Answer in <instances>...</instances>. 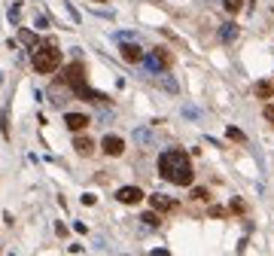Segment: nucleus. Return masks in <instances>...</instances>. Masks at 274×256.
I'll return each mask as SVG.
<instances>
[{"instance_id": "obj_1", "label": "nucleus", "mask_w": 274, "mask_h": 256, "mask_svg": "<svg viewBox=\"0 0 274 256\" xmlns=\"http://www.w3.org/2000/svg\"><path fill=\"white\" fill-rule=\"evenodd\" d=\"M158 174L164 180H171L174 186H189L192 183V165H189V156L183 150H164L158 156Z\"/></svg>"}, {"instance_id": "obj_2", "label": "nucleus", "mask_w": 274, "mask_h": 256, "mask_svg": "<svg viewBox=\"0 0 274 256\" xmlns=\"http://www.w3.org/2000/svg\"><path fill=\"white\" fill-rule=\"evenodd\" d=\"M34 70L37 73H55V70H58L61 67V52H58V46H43V49H37L34 52Z\"/></svg>"}, {"instance_id": "obj_3", "label": "nucleus", "mask_w": 274, "mask_h": 256, "mask_svg": "<svg viewBox=\"0 0 274 256\" xmlns=\"http://www.w3.org/2000/svg\"><path fill=\"white\" fill-rule=\"evenodd\" d=\"M143 64H146V67H150L153 73H161L164 67H168V64H171V55H168V52H164V49H153L150 55H143Z\"/></svg>"}, {"instance_id": "obj_4", "label": "nucleus", "mask_w": 274, "mask_h": 256, "mask_svg": "<svg viewBox=\"0 0 274 256\" xmlns=\"http://www.w3.org/2000/svg\"><path fill=\"white\" fill-rule=\"evenodd\" d=\"M64 83L73 88V91H77V95H85V83H82V64H70L67 70H64Z\"/></svg>"}, {"instance_id": "obj_5", "label": "nucleus", "mask_w": 274, "mask_h": 256, "mask_svg": "<svg viewBox=\"0 0 274 256\" xmlns=\"http://www.w3.org/2000/svg\"><path fill=\"white\" fill-rule=\"evenodd\" d=\"M101 146H104L107 156H122V153H125V140L116 137V134H107V137L101 140Z\"/></svg>"}, {"instance_id": "obj_6", "label": "nucleus", "mask_w": 274, "mask_h": 256, "mask_svg": "<svg viewBox=\"0 0 274 256\" xmlns=\"http://www.w3.org/2000/svg\"><path fill=\"white\" fill-rule=\"evenodd\" d=\"M116 198L122 205H137V201H143V192H140V186H122L116 192Z\"/></svg>"}, {"instance_id": "obj_7", "label": "nucleus", "mask_w": 274, "mask_h": 256, "mask_svg": "<svg viewBox=\"0 0 274 256\" xmlns=\"http://www.w3.org/2000/svg\"><path fill=\"white\" fill-rule=\"evenodd\" d=\"M119 52H122V58H125L128 64H140V61H143V49H140L137 43H122Z\"/></svg>"}, {"instance_id": "obj_8", "label": "nucleus", "mask_w": 274, "mask_h": 256, "mask_svg": "<svg viewBox=\"0 0 274 256\" xmlns=\"http://www.w3.org/2000/svg\"><path fill=\"white\" fill-rule=\"evenodd\" d=\"M150 205H153V211H174L177 208V201L171 198V195H161V192H156V195H150Z\"/></svg>"}, {"instance_id": "obj_9", "label": "nucleus", "mask_w": 274, "mask_h": 256, "mask_svg": "<svg viewBox=\"0 0 274 256\" xmlns=\"http://www.w3.org/2000/svg\"><path fill=\"white\" fill-rule=\"evenodd\" d=\"M73 150H77L79 156H91V153H95V140L79 134V137H73Z\"/></svg>"}, {"instance_id": "obj_10", "label": "nucleus", "mask_w": 274, "mask_h": 256, "mask_svg": "<svg viewBox=\"0 0 274 256\" xmlns=\"http://www.w3.org/2000/svg\"><path fill=\"white\" fill-rule=\"evenodd\" d=\"M64 125L70 128V131H82V128L88 125V116H82V113H67V116H64Z\"/></svg>"}, {"instance_id": "obj_11", "label": "nucleus", "mask_w": 274, "mask_h": 256, "mask_svg": "<svg viewBox=\"0 0 274 256\" xmlns=\"http://www.w3.org/2000/svg\"><path fill=\"white\" fill-rule=\"evenodd\" d=\"M134 140H137L140 146H153V143H156V134L150 131V128H134Z\"/></svg>"}, {"instance_id": "obj_12", "label": "nucleus", "mask_w": 274, "mask_h": 256, "mask_svg": "<svg viewBox=\"0 0 274 256\" xmlns=\"http://www.w3.org/2000/svg\"><path fill=\"white\" fill-rule=\"evenodd\" d=\"M219 40L223 43H232V40H237V25H223V31H219Z\"/></svg>"}, {"instance_id": "obj_13", "label": "nucleus", "mask_w": 274, "mask_h": 256, "mask_svg": "<svg viewBox=\"0 0 274 256\" xmlns=\"http://www.w3.org/2000/svg\"><path fill=\"white\" fill-rule=\"evenodd\" d=\"M271 95H274V85H271V83H265V80H262V83H256V98L268 101Z\"/></svg>"}, {"instance_id": "obj_14", "label": "nucleus", "mask_w": 274, "mask_h": 256, "mask_svg": "<svg viewBox=\"0 0 274 256\" xmlns=\"http://www.w3.org/2000/svg\"><path fill=\"white\" fill-rule=\"evenodd\" d=\"M18 40H22L25 46H31V49H34V46H37V34H34V31H25V28H22V31H18Z\"/></svg>"}, {"instance_id": "obj_15", "label": "nucleus", "mask_w": 274, "mask_h": 256, "mask_svg": "<svg viewBox=\"0 0 274 256\" xmlns=\"http://www.w3.org/2000/svg\"><path fill=\"white\" fill-rule=\"evenodd\" d=\"M140 223H146L150 229H158V223H161V219H158V213L153 211V213H143V219H140Z\"/></svg>"}, {"instance_id": "obj_16", "label": "nucleus", "mask_w": 274, "mask_h": 256, "mask_svg": "<svg viewBox=\"0 0 274 256\" xmlns=\"http://www.w3.org/2000/svg\"><path fill=\"white\" fill-rule=\"evenodd\" d=\"M223 6H226V12H237L244 6V0H223Z\"/></svg>"}, {"instance_id": "obj_17", "label": "nucleus", "mask_w": 274, "mask_h": 256, "mask_svg": "<svg viewBox=\"0 0 274 256\" xmlns=\"http://www.w3.org/2000/svg\"><path fill=\"white\" fill-rule=\"evenodd\" d=\"M34 28H37V31H46V28H49V18L37 12V18H34Z\"/></svg>"}, {"instance_id": "obj_18", "label": "nucleus", "mask_w": 274, "mask_h": 256, "mask_svg": "<svg viewBox=\"0 0 274 256\" xmlns=\"http://www.w3.org/2000/svg\"><path fill=\"white\" fill-rule=\"evenodd\" d=\"M161 85L168 88V91H180V85H177V80H171V77H161Z\"/></svg>"}, {"instance_id": "obj_19", "label": "nucleus", "mask_w": 274, "mask_h": 256, "mask_svg": "<svg viewBox=\"0 0 274 256\" xmlns=\"http://www.w3.org/2000/svg\"><path fill=\"white\" fill-rule=\"evenodd\" d=\"M18 18H22V6L15 3V6L9 9V22H12V25H18Z\"/></svg>"}, {"instance_id": "obj_20", "label": "nucleus", "mask_w": 274, "mask_h": 256, "mask_svg": "<svg viewBox=\"0 0 274 256\" xmlns=\"http://www.w3.org/2000/svg\"><path fill=\"white\" fill-rule=\"evenodd\" d=\"M0 131L9 134V113H6V110H3V116H0Z\"/></svg>"}, {"instance_id": "obj_21", "label": "nucleus", "mask_w": 274, "mask_h": 256, "mask_svg": "<svg viewBox=\"0 0 274 256\" xmlns=\"http://www.w3.org/2000/svg\"><path fill=\"white\" fill-rule=\"evenodd\" d=\"M116 40H119V43H131V40H134V34H128V31H119V34H116Z\"/></svg>"}, {"instance_id": "obj_22", "label": "nucleus", "mask_w": 274, "mask_h": 256, "mask_svg": "<svg viewBox=\"0 0 274 256\" xmlns=\"http://www.w3.org/2000/svg\"><path fill=\"white\" fill-rule=\"evenodd\" d=\"M192 198H195V201H204V198H207V189H192Z\"/></svg>"}, {"instance_id": "obj_23", "label": "nucleus", "mask_w": 274, "mask_h": 256, "mask_svg": "<svg viewBox=\"0 0 274 256\" xmlns=\"http://www.w3.org/2000/svg\"><path fill=\"white\" fill-rule=\"evenodd\" d=\"M229 137H232V140H244V131H237V128H229Z\"/></svg>"}, {"instance_id": "obj_24", "label": "nucleus", "mask_w": 274, "mask_h": 256, "mask_svg": "<svg viewBox=\"0 0 274 256\" xmlns=\"http://www.w3.org/2000/svg\"><path fill=\"white\" fill-rule=\"evenodd\" d=\"M265 119H268V122H274V104H268V107H265Z\"/></svg>"}, {"instance_id": "obj_25", "label": "nucleus", "mask_w": 274, "mask_h": 256, "mask_svg": "<svg viewBox=\"0 0 274 256\" xmlns=\"http://www.w3.org/2000/svg\"><path fill=\"white\" fill-rule=\"evenodd\" d=\"M153 256H168V250H153Z\"/></svg>"}, {"instance_id": "obj_26", "label": "nucleus", "mask_w": 274, "mask_h": 256, "mask_svg": "<svg viewBox=\"0 0 274 256\" xmlns=\"http://www.w3.org/2000/svg\"><path fill=\"white\" fill-rule=\"evenodd\" d=\"M0 83H3V73H0Z\"/></svg>"}]
</instances>
